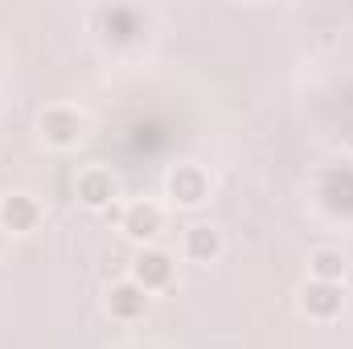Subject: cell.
Here are the masks:
<instances>
[{
  "instance_id": "6da1fadb",
  "label": "cell",
  "mask_w": 353,
  "mask_h": 349,
  "mask_svg": "<svg viewBox=\"0 0 353 349\" xmlns=\"http://www.w3.org/2000/svg\"><path fill=\"white\" fill-rule=\"evenodd\" d=\"M300 304H304L308 317H316V321H333V317L341 312V304H345V292H341V283L308 279L304 292H300Z\"/></svg>"
},
{
  "instance_id": "7a4b0ae2",
  "label": "cell",
  "mask_w": 353,
  "mask_h": 349,
  "mask_svg": "<svg viewBox=\"0 0 353 349\" xmlns=\"http://www.w3.org/2000/svg\"><path fill=\"white\" fill-rule=\"evenodd\" d=\"M41 132L54 148H74L83 140V115L70 111V107H50L41 115Z\"/></svg>"
},
{
  "instance_id": "3957f363",
  "label": "cell",
  "mask_w": 353,
  "mask_h": 349,
  "mask_svg": "<svg viewBox=\"0 0 353 349\" xmlns=\"http://www.w3.org/2000/svg\"><path fill=\"white\" fill-rule=\"evenodd\" d=\"M107 312H111L115 321H140V317L148 312V292H144L140 283H132V279L111 283V292H107Z\"/></svg>"
},
{
  "instance_id": "277c9868",
  "label": "cell",
  "mask_w": 353,
  "mask_h": 349,
  "mask_svg": "<svg viewBox=\"0 0 353 349\" xmlns=\"http://www.w3.org/2000/svg\"><path fill=\"white\" fill-rule=\"evenodd\" d=\"M173 279V259L165 251H140L132 263V283H140L144 292H157V288H169Z\"/></svg>"
},
{
  "instance_id": "5b68a950",
  "label": "cell",
  "mask_w": 353,
  "mask_h": 349,
  "mask_svg": "<svg viewBox=\"0 0 353 349\" xmlns=\"http://www.w3.org/2000/svg\"><path fill=\"white\" fill-rule=\"evenodd\" d=\"M169 193L181 206H197L210 193V177H205L201 165H176L173 173H169Z\"/></svg>"
},
{
  "instance_id": "8992f818",
  "label": "cell",
  "mask_w": 353,
  "mask_h": 349,
  "mask_svg": "<svg viewBox=\"0 0 353 349\" xmlns=\"http://www.w3.org/2000/svg\"><path fill=\"white\" fill-rule=\"evenodd\" d=\"M37 218H41V210H37V201H33L29 193H8V197L0 201V226H4V230H12V235L33 230V226H37Z\"/></svg>"
},
{
  "instance_id": "52a82bcc",
  "label": "cell",
  "mask_w": 353,
  "mask_h": 349,
  "mask_svg": "<svg viewBox=\"0 0 353 349\" xmlns=\"http://www.w3.org/2000/svg\"><path fill=\"white\" fill-rule=\"evenodd\" d=\"M161 206H152V201H136V206H128V214H123V230L132 235V239H157L161 235Z\"/></svg>"
},
{
  "instance_id": "ba28073f",
  "label": "cell",
  "mask_w": 353,
  "mask_h": 349,
  "mask_svg": "<svg viewBox=\"0 0 353 349\" xmlns=\"http://www.w3.org/2000/svg\"><path fill=\"white\" fill-rule=\"evenodd\" d=\"M111 197H115V177L107 173V169H87V173L79 177V201L83 206L103 210Z\"/></svg>"
},
{
  "instance_id": "9c48e42d",
  "label": "cell",
  "mask_w": 353,
  "mask_h": 349,
  "mask_svg": "<svg viewBox=\"0 0 353 349\" xmlns=\"http://www.w3.org/2000/svg\"><path fill=\"white\" fill-rule=\"evenodd\" d=\"M321 193H325V206L333 214H353V169H345V165L333 169V173L325 177Z\"/></svg>"
},
{
  "instance_id": "30bf717a",
  "label": "cell",
  "mask_w": 353,
  "mask_h": 349,
  "mask_svg": "<svg viewBox=\"0 0 353 349\" xmlns=\"http://www.w3.org/2000/svg\"><path fill=\"white\" fill-rule=\"evenodd\" d=\"M185 255L197 263H210L222 255V235L214 230V226H189V235H185Z\"/></svg>"
},
{
  "instance_id": "8fae6325",
  "label": "cell",
  "mask_w": 353,
  "mask_h": 349,
  "mask_svg": "<svg viewBox=\"0 0 353 349\" xmlns=\"http://www.w3.org/2000/svg\"><path fill=\"white\" fill-rule=\"evenodd\" d=\"M99 21H103V33L111 41H132L140 33V12L136 8H103Z\"/></svg>"
},
{
  "instance_id": "7c38bea8",
  "label": "cell",
  "mask_w": 353,
  "mask_h": 349,
  "mask_svg": "<svg viewBox=\"0 0 353 349\" xmlns=\"http://www.w3.org/2000/svg\"><path fill=\"white\" fill-rule=\"evenodd\" d=\"M308 271H312V279L341 283V275H345V255H341V251H333V247H321V251H312Z\"/></svg>"
},
{
  "instance_id": "4fadbf2b",
  "label": "cell",
  "mask_w": 353,
  "mask_h": 349,
  "mask_svg": "<svg viewBox=\"0 0 353 349\" xmlns=\"http://www.w3.org/2000/svg\"><path fill=\"white\" fill-rule=\"evenodd\" d=\"M4 235H8V230H4V226H0V247H4Z\"/></svg>"
}]
</instances>
